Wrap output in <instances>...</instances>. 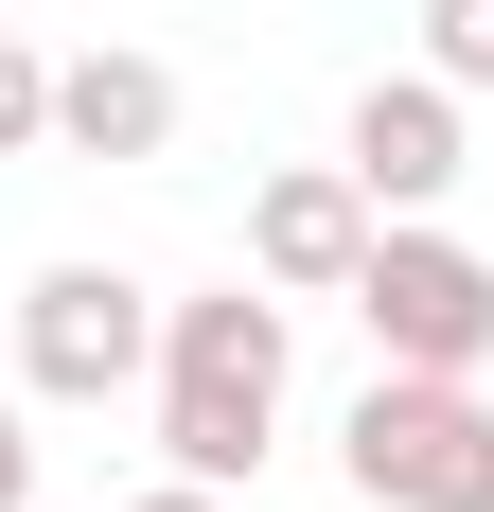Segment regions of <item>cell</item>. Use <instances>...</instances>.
<instances>
[{
    "label": "cell",
    "instance_id": "obj_1",
    "mask_svg": "<svg viewBox=\"0 0 494 512\" xmlns=\"http://www.w3.org/2000/svg\"><path fill=\"white\" fill-rule=\"evenodd\" d=\"M283 283H212V301H159V460L247 495L265 442H283Z\"/></svg>",
    "mask_w": 494,
    "mask_h": 512
},
{
    "label": "cell",
    "instance_id": "obj_2",
    "mask_svg": "<svg viewBox=\"0 0 494 512\" xmlns=\"http://www.w3.org/2000/svg\"><path fill=\"white\" fill-rule=\"evenodd\" d=\"M336 460L371 512H494V389L477 371H371Z\"/></svg>",
    "mask_w": 494,
    "mask_h": 512
},
{
    "label": "cell",
    "instance_id": "obj_3",
    "mask_svg": "<svg viewBox=\"0 0 494 512\" xmlns=\"http://www.w3.org/2000/svg\"><path fill=\"white\" fill-rule=\"evenodd\" d=\"M353 318H371V371H494V265L459 248V230H424V212L371 230Z\"/></svg>",
    "mask_w": 494,
    "mask_h": 512
},
{
    "label": "cell",
    "instance_id": "obj_4",
    "mask_svg": "<svg viewBox=\"0 0 494 512\" xmlns=\"http://www.w3.org/2000/svg\"><path fill=\"white\" fill-rule=\"evenodd\" d=\"M142 371H159V283H124V265H36L18 283V389L36 407H106Z\"/></svg>",
    "mask_w": 494,
    "mask_h": 512
},
{
    "label": "cell",
    "instance_id": "obj_5",
    "mask_svg": "<svg viewBox=\"0 0 494 512\" xmlns=\"http://www.w3.org/2000/svg\"><path fill=\"white\" fill-rule=\"evenodd\" d=\"M459 106L477 89H442V71H371V89H353V195L371 212H442L459 177H477V142H459Z\"/></svg>",
    "mask_w": 494,
    "mask_h": 512
},
{
    "label": "cell",
    "instance_id": "obj_6",
    "mask_svg": "<svg viewBox=\"0 0 494 512\" xmlns=\"http://www.w3.org/2000/svg\"><path fill=\"white\" fill-rule=\"evenodd\" d=\"M371 230H389V212L353 195V159H300V177L247 195V283H283V301H353Z\"/></svg>",
    "mask_w": 494,
    "mask_h": 512
},
{
    "label": "cell",
    "instance_id": "obj_7",
    "mask_svg": "<svg viewBox=\"0 0 494 512\" xmlns=\"http://www.w3.org/2000/svg\"><path fill=\"white\" fill-rule=\"evenodd\" d=\"M53 142H71V159H159V142H177V71L124 53V36L53 53Z\"/></svg>",
    "mask_w": 494,
    "mask_h": 512
},
{
    "label": "cell",
    "instance_id": "obj_8",
    "mask_svg": "<svg viewBox=\"0 0 494 512\" xmlns=\"http://www.w3.org/2000/svg\"><path fill=\"white\" fill-rule=\"evenodd\" d=\"M36 142H53V53L0 36V159H36Z\"/></svg>",
    "mask_w": 494,
    "mask_h": 512
},
{
    "label": "cell",
    "instance_id": "obj_9",
    "mask_svg": "<svg viewBox=\"0 0 494 512\" xmlns=\"http://www.w3.org/2000/svg\"><path fill=\"white\" fill-rule=\"evenodd\" d=\"M424 71L442 89H494V0H424Z\"/></svg>",
    "mask_w": 494,
    "mask_h": 512
},
{
    "label": "cell",
    "instance_id": "obj_10",
    "mask_svg": "<svg viewBox=\"0 0 494 512\" xmlns=\"http://www.w3.org/2000/svg\"><path fill=\"white\" fill-rule=\"evenodd\" d=\"M0 512H36V424L0 407Z\"/></svg>",
    "mask_w": 494,
    "mask_h": 512
},
{
    "label": "cell",
    "instance_id": "obj_11",
    "mask_svg": "<svg viewBox=\"0 0 494 512\" xmlns=\"http://www.w3.org/2000/svg\"><path fill=\"white\" fill-rule=\"evenodd\" d=\"M106 512H230L212 477H159V495H106Z\"/></svg>",
    "mask_w": 494,
    "mask_h": 512
}]
</instances>
